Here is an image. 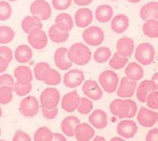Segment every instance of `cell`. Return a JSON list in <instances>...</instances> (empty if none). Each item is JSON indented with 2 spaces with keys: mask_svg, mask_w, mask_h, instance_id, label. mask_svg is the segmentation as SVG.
Wrapping results in <instances>:
<instances>
[{
  "mask_svg": "<svg viewBox=\"0 0 158 141\" xmlns=\"http://www.w3.org/2000/svg\"><path fill=\"white\" fill-rule=\"evenodd\" d=\"M138 127L133 120H123L116 126V131L120 136L124 139H130L134 137L137 132Z\"/></svg>",
  "mask_w": 158,
  "mask_h": 141,
  "instance_id": "obj_10",
  "label": "cell"
},
{
  "mask_svg": "<svg viewBox=\"0 0 158 141\" xmlns=\"http://www.w3.org/2000/svg\"><path fill=\"white\" fill-rule=\"evenodd\" d=\"M0 56L3 57L8 62L10 63L13 59V52L9 47L0 46Z\"/></svg>",
  "mask_w": 158,
  "mask_h": 141,
  "instance_id": "obj_46",
  "label": "cell"
},
{
  "mask_svg": "<svg viewBox=\"0 0 158 141\" xmlns=\"http://www.w3.org/2000/svg\"><path fill=\"white\" fill-rule=\"evenodd\" d=\"M33 52L31 48L26 44H21L16 48L15 51V58L16 61L21 64L29 62L32 58Z\"/></svg>",
  "mask_w": 158,
  "mask_h": 141,
  "instance_id": "obj_29",
  "label": "cell"
},
{
  "mask_svg": "<svg viewBox=\"0 0 158 141\" xmlns=\"http://www.w3.org/2000/svg\"><path fill=\"white\" fill-rule=\"evenodd\" d=\"M2 108H1V107H0V118L2 117Z\"/></svg>",
  "mask_w": 158,
  "mask_h": 141,
  "instance_id": "obj_57",
  "label": "cell"
},
{
  "mask_svg": "<svg viewBox=\"0 0 158 141\" xmlns=\"http://www.w3.org/2000/svg\"><path fill=\"white\" fill-rule=\"evenodd\" d=\"M68 49L66 48H59L55 52L54 61L56 67L59 68L60 70H68L72 66V62L69 60L68 56Z\"/></svg>",
  "mask_w": 158,
  "mask_h": 141,
  "instance_id": "obj_17",
  "label": "cell"
},
{
  "mask_svg": "<svg viewBox=\"0 0 158 141\" xmlns=\"http://www.w3.org/2000/svg\"><path fill=\"white\" fill-rule=\"evenodd\" d=\"M135 58L139 64L147 66L152 64L155 58L154 47L149 43L139 44L135 51Z\"/></svg>",
  "mask_w": 158,
  "mask_h": 141,
  "instance_id": "obj_2",
  "label": "cell"
},
{
  "mask_svg": "<svg viewBox=\"0 0 158 141\" xmlns=\"http://www.w3.org/2000/svg\"><path fill=\"white\" fill-rule=\"evenodd\" d=\"M93 20V13L89 8H80L75 14V24L78 28H87Z\"/></svg>",
  "mask_w": 158,
  "mask_h": 141,
  "instance_id": "obj_15",
  "label": "cell"
},
{
  "mask_svg": "<svg viewBox=\"0 0 158 141\" xmlns=\"http://www.w3.org/2000/svg\"><path fill=\"white\" fill-rule=\"evenodd\" d=\"M136 82L128 79L127 77L121 78L118 89L117 96L122 99H129L133 96L136 89Z\"/></svg>",
  "mask_w": 158,
  "mask_h": 141,
  "instance_id": "obj_14",
  "label": "cell"
},
{
  "mask_svg": "<svg viewBox=\"0 0 158 141\" xmlns=\"http://www.w3.org/2000/svg\"><path fill=\"white\" fill-rule=\"evenodd\" d=\"M60 100V94L56 88L48 87L40 94V101L41 107L52 109L57 107Z\"/></svg>",
  "mask_w": 158,
  "mask_h": 141,
  "instance_id": "obj_4",
  "label": "cell"
},
{
  "mask_svg": "<svg viewBox=\"0 0 158 141\" xmlns=\"http://www.w3.org/2000/svg\"><path fill=\"white\" fill-rule=\"evenodd\" d=\"M80 123V119L76 116H68L63 119L60 125L61 131L64 135L68 137H73L76 126Z\"/></svg>",
  "mask_w": 158,
  "mask_h": 141,
  "instance_id": "obj_25",
  "label": "cell"
},
{
  "mask_svg": "<svg viewBox=\"0 0 158 141\" xmlns=\"http://www.w3.org/2000/svg\"><path fill=\"white\" fill-rule=\"evenodd\" d=\"M88 121L94 128L101 130L108 126V118L105 111L97 109L92 111V114L89 115Z\"/></svg>",
  "mask_w": 158,
  "mask_h": 141,
  "instance_id": "obj_16",
  "label": "cell"
},
{
  "mask_svg": "<svg viewBox=\"0 0 158 141\" xmlns=\"http://www.w3.org/2000/svg\"><path fill=\"white\" fill-rule=\"evenodd\" d=\"M35 141H52V132L47 127H41L36 130L34 135Z\"/></svg>",
  "mask_w": 158,
  "mask_h": 141,
  "instance_id": "obj_37",
  "label": "cell"
},
{
  "mask_svg": "<svg viewBox=\"0 0 158 141\" xmlns=\"http://www.w3.org/2000/svg\"><path fill=\"white\" fill-rule=\"evenodd\" d=\"M68 56L72 64L83 66L88 64L92 58V52L88 47L82 43H75L68 49Z\"/></svg>",
  "mask_w": 158,
  "mask_h": 141,
  "instance_id": "obj_1",
  "label": "cell"
},
{
  "mask_svg": "<svg viewBox=\"0 0 158 141\" xmlns=\"http://www.w3.org/2000/svg\"><path fill=\"white\" fill-rule=\"evenodd\" d=\"M147 141H157L158 140V128L155 127V128L152 129L150 131L147 133L146 138H145Z\"/></svg>",
  "mask_w": 158,
  "mask_h": 141,
  "instance_id": "obj_50",
  "label": "cell"
},
{
  "mask_svg": "<svg viewBox=\"0 0 158 141\" xmlns=\"http://www.w3.org/2000/svg\"><path fill=\"white\" fill-rule=\"evenodd\" d=\"M32 90V85L30 84H23L18 82H15L13 90L15 92V94L19 97H23L27 95Z\"/></svg>",
  "mask_w": 158,
  "mask_h": 141,
  "instance_id": "obj_41",
  "label": "cell"
},
{
  "mask_svg": "<svg viewBox=\"0 0 158 141\" xmlns=\"http://www.w3.org/2000/svg\"><path fill=\"white\" fill-rule=\"evenodd\" d=\"M7 1H10V2H15L17 0H7Z\"/></svg>",
  "mask_w": 158,
  "mask_h": 141,
  "instance_id": "obj_58",
  "label": "cell"
},
{
  "mask_svg": "<svg viewBox=\"0 0 158 141\" xmlns=\"http://www.w3.org/2000/svg\"><path fill=\"white\" fill-rule=\"evenodd\" d=\"M93 140H95V141H96V140H103V141H104L105 140V139H104V137H100V136H96L94 138V139H93Z\"/></svg>",
  "mask_w": 158,
  "mask_h": 141,
  "instance_id": "obj_54",
  "label": "cell"
},
{
  "mask_svg": "<svg viewBox=\"0 0 158 141\" xmlns=\"http://www.w3.org/2000/svg\"><path fill=\"white\" fill-rule=\"evenodd\" d=\"M129 2H132V3H136V2H139L141 0H128Z\"/></svg>",
  "mask_w": 158,
  "mask_h": 141,
  "instance_id": "obj_56",
  "label": "cell"
},
{
  "mask_svg": "<svg viewBox=\"0 0 158 141\" xmlns=\"http://www.w3.org/2000/svg\"><path fill=\"white\" fill-rule=\"evenodd\" d=\"M111 140H123V138H120V137H114V138H112Z\"/></svg>",
  "mask_w": 158,
  "mask_h": 141,
  "instance_id": "obj_55",
  "label": "cell"
},
{
  "mask_svg": "<svg viewBox=\"0 0 158 141\" xmlns=\"http://www.w3.org/2000/svg\"><path fill=\"white\" fill-rule=\"evenodd\" d=\"M13 141H31V137L29 136L28 134H27L26 132L21 131V130H19V131H16L15 133L14 136H13Z\"/></svg>",
  "mask_w": 158,
  "mask_h": 141,
  "instance_id": "obj_48",
  "label": "cell"
},
{
  "mask_svg": "<svg viewBox=\"0 0 158 141\" xmlns=\"http://www.w3.org/2000/svg\"><path fill=\"white\" fill-rule=\"evenodd\" d=\"M113 13L114 11L112 7L104 4V5L97 7L95 11V18L99 23L104 24L112 20Z\"/></svg>",
  "mask_w": 158,
  "mask_h": 141,
  "instance_id": "obj_27",
  "label": "cell"
},
{
  "mask_svg": "<svg viewBox=\"0 0 158 141\" xmlns=\"http://www.w3.org/2000/svg\"><path fill=\"white\" fill-rule=\"evenodd\" d=\"M140 16L144 21L148 20L158 19V3L156 1H152L146 3L141 7L140 11Z\"/></svg>",
  "mask_w": 158,
  "mask_h": 141,
  "instance_id": "obj_23",
  "label": "cell"
},
{
  "mask_svg": "<svg viewBox=\"0 0 158 141\" xmlns=\"http://www.w3.org/2000/svg\"><path fill=\"white\" fill-rule=\"evenodd\" d=\"M15 78L16 82L23 84H30L33 80L31 69L27 65H19L14 71Z\"/></svg>",
  "mask_w": 158,
  "mask_h": 141,
  "instance_id": "obj_24",
  "label": "cell"
},
{
  "mask_svg": "<svg viewBox=\"0 0 158 141\" xmlns=\"http://www.w3.org/2000/svg\"><path fill=\"white\" fill-rule=\"evenodd\" d=\"M30 11L41 21L48 20L52 15V7L46 0H35L31 4Z\"/></svg>",
  "mask_w": 158,
  "mask_h": 141,
  "instance_id": "obj_6",
  "label": "cell"
},
{
  "mask_svg": "<svg viewBox=\"0 0 158 141\" xmlns=\"http://www.w3.org/2000/svg\"><path fill=\"white\" fill-rule=\"evenodd\" d=\"M22 29L24 32H26L29 34L31 31L35 29H42L43 24L42 21L38 19L35 16H27L23 20L22 24Z\"/></svg>",
  "mask_w": 158,
  "mask_h": 141,
  "instance_id": "obj_30",
  "label": "cell"
},
{
  "mask_svg": "<svg viewBox=\"0 0 158 141\" xmlns=\"http://www.w3.org/2000/svg\"><path fill=\"white\" fill-rule=\"evenodd\" d=\"M83 40L88 45L99 46L104 42V33L100 27L91 26L83 32Z\"/></svg>",
  "mask_w": 158,
  "mask_h": 141,
  "instance_id": "obj_5",
  "label": "cell"
},
{
  "mask_svg": "<svg viewBox=\"0 0 158 141\" xmlns=\"http://www.w3.org/2000/svg\"><path fill=\"white\" fill-rule=\"evenodd\" d=\"M124 73L128 79L132 81L140 80L144 77V69L142 66L140 65L138 63L131 62L126 66V68L124 70Z\"/></svg>",
  "mask_w": 158,
  "mask_h": 141,
  "instance_id": "obj_28",
  "label": "cell"
},
{
  "mask_svg": "<svg viewBox=\"0 0 158 141\" xmlns=\"http://www.w3.org/2000/svg\"><path fill=\"white\" fill-rule=\"evenodd\" d=\"M143 33L149 38L156 39L158 37L157 20H148L144 21L142 27Z\"/></svg>",
  "mask_w": 158,
  "mask_h": 141,
  "instance_id": "obj_32",
  "label": "cell"
},
{
  "mask_svg": "<svg viewBox=\"0 0 158 141\" xmlns=\"http://www.w3.org/2000/svg\"><path fill=\"white\" fill-rule=\"evenodd\" d=\"M119 77L112 70H104L99 76V82L105 92L112 94L116 90L119 85Z\"/></svg>",
  "mask_w": 158,
  "mask_h": 141,
  "instance_id": "obj_3",
  "label": "cell"
},
{
  "mask_svg": "<svg viewBox=\"0 0 158 141\" xmlns=\"http://www.w3.org/2000/svg\"><path fill=\"white\" fill-rule=\"evenodd\" d=\"M9 64L10 63L8 62L7 60H5L2 56H0V73H2L5 72Z\"/></svg>",
  "mask_w": 158,
  "mask_h": 141,
  "instance_id": "obj_51",
  "label": "cell"
},
{
  "mask_svg": "<svg viewBox=\"0 0 158 141\" xmlns=\"http://www.w3.org/2000/svg\"><path fill=\"white\" fill-rule=\"evenodd\" d=\"M158 120V113L150 109L141 107L137 114V121L142 127H152Z\"/></svg>",
  "mask_w": 158,
  "mask_h": 141,
  "instance_id": "obj_9",
  "label": "cell"
},
{
  "mask_svg": "<svg viewBox=\"0 0 158 141\" xmlns=\"http://www.w3.org/2000/svg\"><path fill=\"white\" fill-rule=\"evenodd\" d=\"M146 103L151 110L156 111L158 109V92L156 90L152 91L146 98Z\"/></svg>",
  "mask_w": 158,
  "mask_h": 141,
  "instance_id": "obj_43",
  "label": "cell"
},
{
  "mask_svg": "<svg viewBox=\"0 0 158 141\" xmlns=\"http://www.w3.org/2000/svg\"><path fill=\"white\" fill-rule=\"evenodd\" d=\"M84 81V73L80 69H72L67 72L64 76L63 82L68 88H76L82 85Z\"/></svg>",
  "mask_w": 158,
  "mask_h": 141,
  "instance_id": "obj_13",
  "label": "cell"
},
{
  "mask_svg": "<svg viewBox=\"0 0 158 141\" xmlns=\"http://www.w3.org/2000/svg\"><path fill=\"white\" fill-rule=\"evenodd\" d=\"M111 1H117V0H111Z\"/></svg>",
  "mask_w": 158,
  "mask_h": 141,
  "instance_id": "obj_60",
  "label": "cell"
},
{
  "mask_svg": "<svg viewBox=\"0 0 158 141\" xmlns=\"http://www.w3.org/2000/svg\"><path fill=\"white\" fill-rule=\"evenodd\" d=\"M75 4L80 7H86L93 2V0H73Z\"/></svg>",
  "mask_w": 158,
  "mask_h": 141,
  "instance_id": "obj_52",
  "label": "cell"
},
{
  "mask_svg": "<svg viewBox=\"0 0 158 141\" xmlns=\"http://www.w3.org/2000/svg\"><path fill=\"white\" fill-rule=\"evenodd\" d=\"M156 82L152 80H144L136 89V99L141 103H145L146 98L151 92L156 90Z\"/></svg>",
  "mask_w": 158,
  "mask_h": 141,
  "instance_id": "obj_19",
  "label": "cell"
},
{
  "mask_svg": "<svg viewBox=\"0 0 158 141\" xmlns=\"http://www.w3.org/2000/svg\"><path fill=\"white\" fill-rule=\"evenodd\" d=\"M48 36H49V38L51 39L52 42L56 43V44L65 42L69 38V33L68 32L60 30V28H57L55 24L52 25L49 28Z\"/></svg>",
  "mask_w": 158,
  "mask_h": 141,
  "instance_id": "obj_31",
  "label": "cell"
},
{
  "mask_svg": "<svg viewBox=\"0 0 158 141\" xmlns=\"http://www.w3.org/2000/svg\"><path fill=\"white\" fill-rule=\"evenodd\" d=\"M109 109H110V112L112 113V115H116L120 119L127 118L129 113V110H130L128 99H115L111 103Z\"/></svg>",
  "mask_w": 158,
  "mask_h": 141,
  "instance_id": "obj_11",
  "label": "cell"
},
{
  "mask_svg": "<svg viewBox=\"0 0 158 141\" xmlns=\"http://www.w3.org/2000/svg\"><path fill=\"white\" fill-rule=\"evenodd\" d=\"M82 91L84 95L93 101L100 100L103 96V90L100 85L94 80H88L84 83Z\"/></svg>",
  "mask_w": 158,
  "mask_h": 141,
  "instance_id": "obj_12",
  "label": "cell"
},
{
  "mask_svg": "<svg viewBox=\"0 0 158 141\" xmlns=\"http://www.w3.org/2000/svg\"><path fill=\"white\" fill-rule=\"evenodd\" d=\"M116 51L124 56H130L134 52V41L129 37H122L116 42Z\"/></svg>",
  "mask_w": 158,
  "mask_h": 141,
  "instance_id": "obj_22",
  "label": "cell"
},
{
  "mask_svg": "<svg viewBox=\"0 0 158 141\" xmlns=\"http://www.w3.org/2000/svg\"><path fill=\"white\" fill-rule=\"evenodd\" d=\"M128 104H129L130 110H129V113H128L127 119H132L136 115V112H137V105H136L134 101L130 99H128Z\"/></svg>",
  "mask_w": 158,
  "mask_h": 141,
  "instance_id": "obj_49",
  "label": "cell"
},
{
  "mask_svg": "<svg viewBox=\"0 0 158 141\" xmlns=\"http://www.w3.org/2000/svg\"><path fill=\"white\" fill-rule=\"evenodd\" d=\"M49 68H51V66L47 62L37 63L34 68V74L36 80L43 82L44 74Z\"/></svg>",
  "mask_w": 158,
  "mask_h": 141,
  "instance_id": "obj_40",
  "label": "cell"
},
{
  "mask_svg": "<svg viewBox=\"0 0 158 141\" xmlns=\"http://www.w3.org/2000/svg\"><path fill=\"white\" fill-rule=\"evenodd\" d=\"M92 109H93V104L92 101L87 98H80L78 106L76 108L80 114L84 115H88L92 111Z\"/></svg>",
  "mask_w": 158,
  "mask_h": 141,
  "instance_id": "obj_38",
  "label": "cell"
},
{
  "mask_svg": "<svg viewBox=\"0 0 158 141\" xmlns=\"http://www.w3.org/2000/svg\"><path fill=\"white\" fill-rule=\"evenodd\" d=\"M27 41L35 49H43L48 44V35L42 29H35L28 34Z\"/></svg>",
  "mask_w": 158,
  "mask_h": 141,
  "instance_id": "obj_8",
  "label": "cell"
},
{
  "mask_svg": "<svg viewBox=\"0 0 158 141\" xmlns=\"http://www.w3.org/2000/svg\"><path fill=\"white\" fill-rule=\"evenodd\" d=\"M80 96L77 91H71L63 97L61 101V107L66 112H73L78 106Z\"/></svg>",
  "mask_w": 158,
  "mask_h": 141,
  "instance_id": "obj_20",
  "label": "cell"
},
{
  "mask_svg": "<svg viewBox=\"0 0 158 141\" xmlns=\"http://www.w3.org/2000/svg\"><path fill=\"white\" fill-rule=\"evenodd\" d=\"M42 114L45 119H53L58 115V108L55 107L52 109H48L42 107Z\"/></svg>",
  "mask_w": 158,
  "mask_h": 141,
  "instance_id": "obj_47",
  "label": "cell"
},
{
  "mask_svg": "<svg viewBox=\"0 0 158 141\" xmlns=\"http://www.w3.org/2000/svg\"><path fill=\"white\" fill-rule=\"evenodd\" d=\"M111 56H112V51L108 47L98 48L93 53V59L100 64L107 62L111 58Z\"/></svg>",
  "mask_w": 158,
  "mask_h": 141,
  "instance_id": "obj_34",
  "label": "cell"
},
{
  "mask_svg": "<svg viewBox=\"0 0 158 141\" xmlns=\"http://www.w3.org/2000/svg\"><path fill=\"white\" fill-rule=\"evenodd\" d=\"M61 78L60 73L51 68L44 74L43 82L48 86H57L61 82Z\"/></svg>",
  "mask_w": 158,
  "mask_h": 141,
  "instance_id": "obj_33",
  "label": "cell"
},
{
  "mask_svg": "<svg viewBox=\"0 0 158 141\" xmlns=\"http://www.w3.org/2000/svg\"><path fill=\"white\" fill-rule=\"evenodd\" d=\"M12 14V7L9 2L0 1V21H6L10 18Z\"/></svg>",
  "mask_w": 158,
  "mask_h": 141,
  "instance_id": "obj_42",
  "label": "cell"
},
{
  "mask_svg": "<svg viewBox=\"0 0 158 141\" xmlns=\"http://www.w3.org/2000/svg\"><path fill=\"white\" fill-rule=\"evenodd\" d=\"M128 62V58L127 56L120 54L118 52H115L112 57L109 59V66L113 69H120L124 68Z\"/></svg>",
  "mask_w": 158,
  "mask_h": 141,
  "instance_id": "obj_35",
  "label": "cell"
},
{
  "mask_svg": "<svg viewBox=\"0 0 158 141\" xmlns=\"http://www.w3.org/2000/svg\"><path fill=\"white\" fill-rule=\"evenodd\" d=\"M15 33L10 27L0 26V44H9L14 40Z\"/></svg>",
  "mask_w": 158,
  "mask_h": 141,
  "instance_id": "obj_36",
  "label": "cell"
},
{
  "mask_svg": "<svg viewBox=\"0 0 158 141\" xmlns=\"http://www.w3.org/2000/svg\"><path fill=\"white\" fill-rule=\"evenodd\" d=\"M55 25L60 30L69 32L74 27V20L68 13H60L56 17Z\"/></svg>",
  "mask_w": 158,
  "mask_h": 141,
  "instance_id": "obj_26",
  "label": "cell"
},
{
  "mask_svg": "<svg viewBox=\"0 0 158 141\" xmlns=\"http://www.w3.org/2000/svg\"><path fill=\"white\" fill-rule=\"evenodd\" d=\"M72 0H52L53 7L57 11H64L68 9L72 4Z\"/></svg>",
  "mask_w": 158,
  "mask_h": 141,
  "instance_id": "obj_44",
  "label": "cell"
},
{
  "mask_svg": "<svg viewBox=\"0 0 158 141\" xmlns=\"http://www.w3.org/2000/svg\"><path fill=\"white\" fill-rule=\"evenodd\" d=\"M129 26V20L127 15L119 14L114 16L111 21V28L116 34L124 33Z\"/></svg>",
  "mask_w": 158,
  "mask_h": 141,
  "instance_id": "obj_21",
  "label": "cell"
},
{
  "mask_svg": "<svg viewBox=\"0 0 158 141\" xmlns=\"http://www.w3.org/2000/svg\"><path fill=\"white\" fill-rule=\"evenodd\" d=\"M13 99V88L10 86L0 87V104L6 105Z\"/></svg>",
  "mask_w": 158,
  "mask_h": 141,
  "instance_id": "obj_39",
  "label": "cell"
},
{
  "mask_svg": "<svg viewBox=\"0 0 158 141\" xmlns=\"http://www.w3.org/2000/svg\"><path fill=\"white\" fill-rule=\"evenodd\" d=\"M14 85L15 80L11 75L8 74V73H4L0 76V87L10 86L13 88Z\"/></svg>",
  "mask_w": 158,
  "mask_h": 141,
  "instance_id": "obj_45",
  "label": "cell"
},
{
  "mask_svg": "<svg viewBox=\"0 0 158 141\" xmlns=\"http://www.w3.org/2000/svg\"><path fill=\"white\" fill-rule=\"evenodd\" d=\"M94 128L86 123H80L75 129L74 136L79 141H88L95 136Z\"/></svg>",
  "mask_w": 158,
  "mask_h": 141,
  "instance_id": "obj_18",
  "label": "cell"
},
{
  "mask_svg": "<svg viewBox=\"0 0 158 141\" xmlns=\"http://www.w3.org/2000/svg\"><path fill=\"white\" fill-rule=\"evenodd\" d=\"M1 133H2V131H1V127H0V136H1Z\"/></svg>",
  "mask_w": 158,
  "mask_h": 141,
  "instance_id": "obj_59",
  "label": "cell"
},
{
  "mask_svg": "<svg viewBox=\"0 0 158 141\" xmlns=\"http://www.w3.org/2000/svg\"><path fill=\"white\" fill-rule=\"evenodd\" d=\"M40 105L34 96H27L22 99L19 104V111L23 116L31 118L38 114Z\"/></svg>",
  "mask_w": 158,
  "mask_h": 141,
  "instance_id": "obj_7",
  "label": "cell"
},
{
  "mask_svg": "<svg viewBox=\"0 0 158 141\" xmlns=\"http://www.w3.org/2000/svg\"><path fill=\"white\" fill-rule=\"evenodd\" d=\"M52 140L66 141L67 139L62 135V134H60V133H52Z\"/></svg>",
  "mask_w": 158,
  "mask_h": 141,
  "instance_id": "obj_53",
  "label": "cell"
}]
</instances>
